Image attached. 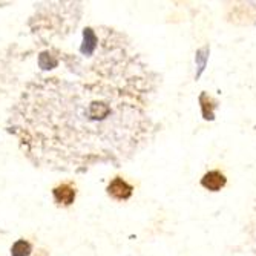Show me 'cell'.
Instances as JSON below:
<instances>
[{"instance_id": "cell-1", "label": "cell", "mask_w": 256, "mask_h": 256, "mask_svg": "<svg viewBox=\"0 0 256 256\" xmlns=\"http://www.w3.org/2000/svg\"><path fill=\"white\" fill-rule=\"evenodd\" d=\"M158 86L160 76L132 42L106 30L90 80L31 83L8 128L36 164L69 170L124 161L156 132L150 106Z\"/></svg>"}, {"instance_id": "cell-2", "label": "cell", "mask_w": 256, "mask_h": 256, "mask_svg": "<svg viewBox=\"0 0 256 256\" xmlns=\"http://www.w3.org/2000/svg\"><path fill=\"white\" fill-rule=\"evenodd\" d=\"M108 195L117 201H128L132 194H134V186L129 184L126 180H123L122 176H115L109 184H108V189H106Z\"/></svg>"}, {"instance_id": "cell-3", "label": "cell", "mask_w": 256, "mask_h": 256, "mask_svg": "<svg viewBox=\"0 0 256 256\" xmlns=\"http://www.w3.org/2000/svg\"><path fill=\"white\" fill-rule=\"evenodd\" d=\"M200 184L208 192H220L227 186V176L221 170L214 169L202 175V178L200 180Z\"/></svg>"}, {"instance_id": "cell-4", "label": "cell", "mask_w": 256, "mask_h": 256, "mask_svg": "<svg viewBox=\"0 0 256 256\" xmlns=\"http://www.w3.org/2000/svg\"><path fill=\"white\" fill-rule=\"evenodd\" d=\"M52 196L54 201L58 206H71L76 201L77 196V189L72 182H62L52 189Z\"/></svg>"}, {"instance_id": "cell-5", "label": "cell", "mask_w": 256, "mask_h": 256, "mask_svg": "<svg viewBox=\"0 0 256 256\" xmlns=\"http://www.w3.org/2000/svg\"><path fill=\"white\" fill-rule=\"evenodd\" d=\"M246 235H247V242H248L252 252L256 254V202L252 208L250 218L246 226Z\"/></svg>"}, {"instance_id": "cell-6", "label": "cell", "mask_w": 256, "mask_h": 256, "mask_svg": "<svg viewBox=\"0 0 256 256\" xmlns=\"http://www.w3.org/2000/svg\"><path fill=\"white\" fill-rule=\"evenodd\" d=\"M32 244L26 240H17L11 247V256H31Z\"/></svg>"}, {"instance_id": "cell-7", "label": "cell", "mask_w": 256, "mask_h": 256, "mask_svg": "<svg viewBox=\"0 0 256 256\" xmlns=\"http://www.w3.org/2000/svg\"><path fill=\"white\" fill-rule=\"evenodd\" d=\"M252 5H253V6H254V8H256V4H254V2H253V4H252Z\"/></svg>"}]
</instances>
